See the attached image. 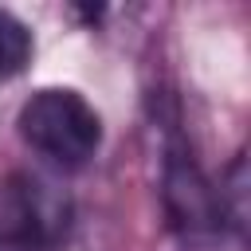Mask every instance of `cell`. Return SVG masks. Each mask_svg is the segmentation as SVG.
<instances>
[{"instance_id": "obj_3", "label": "cell", "mask_w": 251, "mask_h": 251, "mask_svg": "<svg viewBox=\"0 0 251 251\" xmlns=\"http://www.w3.org/2000/svg\"><path fill=\"white\" fill-rule=\"evenodd\" d=\"M161 208L169 227L184 243H204L224 235L216 184L204 176L188 141L176 129L165 137V149H161Z\"/></svg>"}, {"instance_id": "obj_2", "label": "cell", "mask_w": 251, "mask_h": 251, "mask_svg": "<svg viewBox=\"0 0 251 251\" xmlns=\"http://www.w3.org/2000/svg\"><path fill=\"white\" fill-rule=\"evenodd\" d=\"M71 192L35 169L0 176V251H59L71 235Z\"/></svg>"}, {"instance_id": "obj_4", "label": "cell", "mask_w": 251, "mask_h": 251, "mask_svg": "<svg viewBox=\"0 0 251 251\" xmlns=\"http://www.w3.org/2000/svg\"><path fill=\"white\" fill-rule=\"evenodd\" d=\"M216 200H220V224H224V231H231L235 239H243L247 235V157L243 153H235L231 165L220 173Z\"/></svg>"}, {"instance_id": "obj_5", "label": "cell", "mask_w": 251, "mask_h": 251, "mask_svg": "<svg viewBox=\"0 0 251 251\" xmlns=\"http://www.w3.org/2000/svg\"><path fill=\"white\" fill-rule=\"evenodd\" d=\"M31 55H35V35H31V27H27L16 12L0 8V82L24 75L27 63H31Z\"/></svg>"}, {"instance_id": "obj_1", "label": "cell", "mask_w": 251, "mask_h": 251, "mask_svg": "<svg viewBox=\"0 0 251 251\" xmlns=\"http://www.w3.org/2000/svg\"><path fill=\"white\" fill-rule=\"evenodd\" d=\"M16 133L55 169H82L102 149V114L75 86H39L20 102Z\"/></svg>"}]
</instances>
